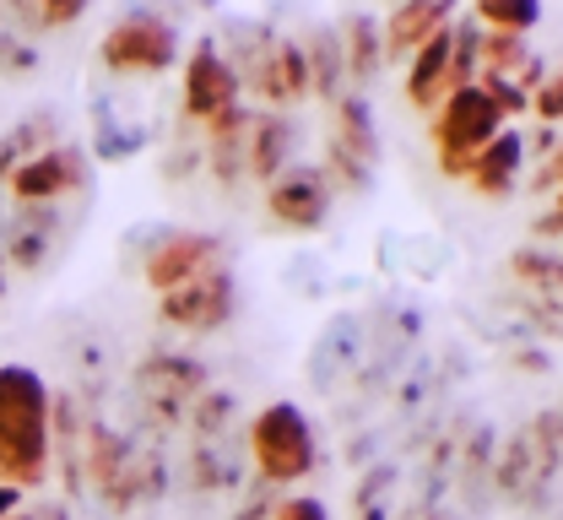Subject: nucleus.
<instances>
[{"instance_id": "nucleus-3", "label": "nucleus", "mask_w": 563, "mask_h": 520, "mask_svg": "<svg viewBox=\"0 0 563 520\" xmlns=\"http://www.w3.org/2000/svg\"><path fill=\"white\" fill-rule=\"evenodd\" d=\"M250 455H255L266 483H277V488L303 483L314 472V429H309V418L292 401L261 407L255 423H250Z\"/></svg>"}, {"instance_id": "nucleus-17", "label": "nucleus", "mask_w": 563, "mask_h": 520, "mask_svg": "<svg viewBox=\"0 0 563 520\" xmlns=\"http://www.w3.org/2000/svg\"><path fill=\"white\" fill-rule=\"evenodd\" d=\"M342 60H347V76H357V81H368V76L379 71V60H385V49H379V22H368V16L347 22V49H342Z\"/></svg>"}, {"instance_id": "nucleus-13", "label": "nucleus", "mask_w": 563, "mask_h": 520, "mask_svg": "<svg viewBox=\"0 0 563 520\" xmlns=\"http://www.w3.org/2000/svg\"><path fill=\"white\" fill-rule=\"evenodd\" d=\"M450 92V27H439L418 55H412V71H407V98L412 109H433L439 98Z\"/></svg>"}, {"instance_id": "nucleus-6", "label": "nucleus", "mask_w": 563, "mask_h": 520, "mask_svg": "<svg viewBox=\"0 0 563 520\" xmlns=\"http://www.w3.org/2000/svg\"><path fill=\"white\" fill-rule=\"evenodd\" d=\"M81 185H87V152L66 147V142H55L49 152L27 157V163L11 174V196H16L22 207H49V201H60V196H76Z\"/></svg>"}, {"instance_id": "nucleus-22", "label": "nucleus", "mask_w": 563, "mask_h": 520, "mask_svg": "<svg viewBox=\"0 0 563 520\" xmlns=\"http://www.w3.org/2000/svg\"><path fill=\"white\" fill-rule=\"evenodd\" d=\"M553 190H559V152L542 157V168L531 174V196H553Z\"/></svg>"}, {"instance_id": "nucleus-18", "label": "nucleus", "mask_w": 563, "mask_h": 520, "mask_svg": "<svg viewBox=\"0 0 563 520\" xmlns=\"http://www.w3.org/2000/svg\"><path fill=\"white\" fill-rule=\"evenodd\" d=\"M22 11V22L27 27H70V22H81V0H49V5H16Z\"/></svg>"}, {"instance_id": "nucleus-5", "label": "nucleus", "mask_w": 563, "mask_h": 520, "mask_svg": "<svg viewBox=\"0 0 563 520\" xmlns=\"http://www.w3.org/2000/svg\"><path fill=\"white\" fill-rule=\"evenodd\" d=\"M217 255H222V239H217V233L174 228V233H163V239L146 250V283H152L157 294H174V288H185L190 277L211 272Z\"/></svg>"}, {"instance_id": "nucleus-23", "label": "nucleus", "mask_w": 563, "mask_h": 520, "mask_svg": "<svg viewBox=\"0 0 563 520\" xmlns=\"http://www.w3.org/2000/svg\"><path fill=\"white\" fill-rule=\"evenodd\" d=\"M16 510H22V494L16 488H0V520H11Z\"/></svg>"}, {"instance_id": "nucleus-15", "label": "nucleus", "mask_w": 563, "mask_h": 520, "mask_svg": "<svg viewBox=\"0 0 563 520\" xmlns=\"http://www.w3.org/2000/svg\"><path fill=\"white\" fill-rule=\"evenodd\" d=\"M472 22H477L483 33H509V38H526V33L542 22V5H537V0H483Z\"/></svg>"}, {"instance_id": "nucleus-9", "label": "nucleus", "mask_w": 563, "mask_h": 520, "mask_svg": "<svg viewBox=\"0 0 563 520\" xmlns=\"http://www.w3.org/2000/svg\"><path fill=\"white\" fill-rule=\"evenodd\" d=\"M266 207H272V218L287 228H320L325 212H331V179H325V168L298 163V168L277 174L272 190H266Z\"/></svg>"}, {"instance_id": "nucleus-19", "label": "nucleus", "mask_w": 563, "mask_h": 520, "mask_svg": "<svg viewBox=\"0 0 563 520\" xmlns=\"http://www.w3.org/2000/svg\"><path fill=\"white\" fill-rule=\"evenodd\" d=\"M526 109L542 120V125H559V114H563V87H559V76H542V87L526 98Z\"/></svg>"}, {"instance_id": "nucleus-20", "label": "nucleus", "mask_w": 563, "mask_h": 520, "mask_svg": "<svg viewBox=\"0 0 563 520\" xmlns=\"http://www.w3.org/2000/svg\"><path fill=\"white\" fill-rule=\"evenodd\" d=\"M515 272H520L526 283H542V288L559 283V261H553V255H531V250H520V255H515Z\"/></svg>"}, {"instance_id": "nucleus-21", "label": "nucleus", "mask_w": 563, "mask_h": 520, "mask_svg": "<svg viewBox=\"0 0 563 520\" xmlns=\"http://www.w3.org/2000/svg\"><path fill=\"white\" fill-rule=\"evenodd\" d=\"M272 520H325V505H320V499H303V494H298V499H282L277 516H272Z\"/></svg>"}, {"instance_id": "nucleus-14", "label": "nucleus", "mask_w": 563, "mask_h": 520, "mask_svg": "<svg viewBox=\"0 0 563 520\" xmlns=\"http://www.w3.org/2000/svg\"><path fill=\"white\" fill-rule=\"evenodd\" d=\"M287 120H250V142H244V174L255 179H277L282 163H287Z\"/></svg>"}, {"instance_id": "nucleus-11", "label": "nucleus", "mask_w": 563, "mask_h": 520, "mask_svg": "<svg viewBox=\"0 0 563 520\" xmlns=\"http://www.w3.org/2000/svg\"><path fill=\"white\" fill-rule=\"evenodd\" d=\"M439 27H450V5H439V0H418V5H396L385 22H379V49L390 55V60H412L422 44L439 33Z\"/></svg>"}, {"instance_id": "nucleus-24", "label": "nucleus", "mask_w": 563, "mask_h": 520, "mask_svg": "<svg viewBox=\"0 0 563 520\" xmlns=\"http://www.w3.org/2000/svg\"><path fill=\"white\" fill-rule=\"evenodd\" d=\"M537 239H548V244L559 239V207H548V218L537 223Z\"/></svg>"}, {"instance_id": "nucleus-4", "label": "nucleus", "mask_w": 563, "mask_h": 520, "mask_svg": "<svg viewBox=\"0 0 563 520\" xmlns=\"http://www.w3.org/2000/svg\"><path fill=\"white\" fill-rule=\"evenodd\" d=\"M179 60V33L157 11H125L103 38V66L120 76H157Z\"/></svg>"}, {"instance_id": "nucleus-2", "label": "nucleus", "mask_w": 563, "mask_h": 520, "mask_svg": "<svg viewBox=\"0 0 563 520\" xmlns=\"http://www.w3.org/2000/svg\"><path fill=\"white\" fill-rule=\"evenodd\" d=\"M498 131H504V114H498V103H493L477 81L444 92V98H439V114H433L439 168H444L450 179H466V163L488 147Z\"/></svg>"}, {"instance_id": "nucleus-25", "label": "nucleus", "mask_w": 563, "mask_h": 520, "mask_svg": "<svg viewBox=\"0 0 563 520\" xmlns=\"http://www.w3.org/2000/svg\"><path fill=\"white\" fill-rule=\"evenodd\" d=\"M0 294H5V266H0Z\"/></svg>"}, {"instance_id": "nucleus-12", "label": "nucleus", "mask_w": 563, "mask_h": 520, "mask_svg": "<svg viewBox=\"0 0 563 520\" xmlns=\"http://www.w3.org/2000/svg\"><path fill=\"white\" fill-rule=\"evenodd\" d=\"M520 163H526V142L515 136V131H498L488 147L477 152L472 163H466V185L477 190V196H493V201H504L515 185H520Z\"/></svg>"}, {"instance_id": "nucleus-10", "label": "nucleus", "mask_w": 563, "mask_h": 520, "mask_svg": "<svg viewBox=\"0 0 563 520\" xmlns=\"http://www.w3.org/2000/svg\"><path fill=\"white\" fill-rule=\"evenodd\" d=\"M239 76H233V66L217 55V44H196V55L185 60V114L190 120H201L207 125L211 114H222V109H233L239 103Z\"/></svg>"}, {"instance_id": "nucleus-16", "label": "nucleus", "mask_w": 563, "mask_h": 520, "mask_svg": "<svg viewBox=\"0 0 563 520\" xmlns=\"http://www.w3.org/2000/svg\"><path fill=\"white\" fill-rule=\"evenodd\" d=\"M303 66H309V87H314V92L336 98V87H342V76H347V60H342V44H336V33H331V27H320V33L309 38Z\"/></svg>"}, {"instance_id": "nucleus-8", "label": "nucleus", "mask_w": 563, "mask_h": 520, "mask_svg": "<svg viewBox=\"0 0 563 520\" xmlns=\"http://www.w3.org/2000/svg\"><path fill=\"white\" fill-rule=\"evenodd\" d=\"M233 314V277L222 266H211L201 277H190L185 288L163 294V320L185 325V331H217Z\"/></svg>"}, {"instance_id": "nucleus-7", "label": "nucleus", "mask_w": 563, "mask_h": 520, "mask_svg": "<svg viewBox=\"0 0 563 520\" xmlns=\"http://www.w3.org/2000/svg\"><path fill=\"white\" fill-rule=\"evenodd\" d=\"M136 385H141V396H146V407L163 423H185L190 401L207 390V369L201 364H185L174 353H157V358H146L136 369Z\"/></svg>"}, {"instance_id": "nucleus-1", "label": "nucleus", "mask_w": 563, "mask_h": 520, "mask_svg": "<svg viewBox=\"0 0 563 520\" xmlns=\"http://www.w3.org/2000/svg\"><path fill=\"white\" fill-rule=\"evenodd\" d=\"M49 385L27 364L0 369V488H38L49 477Z\"/></svg>"}]
</instances>
